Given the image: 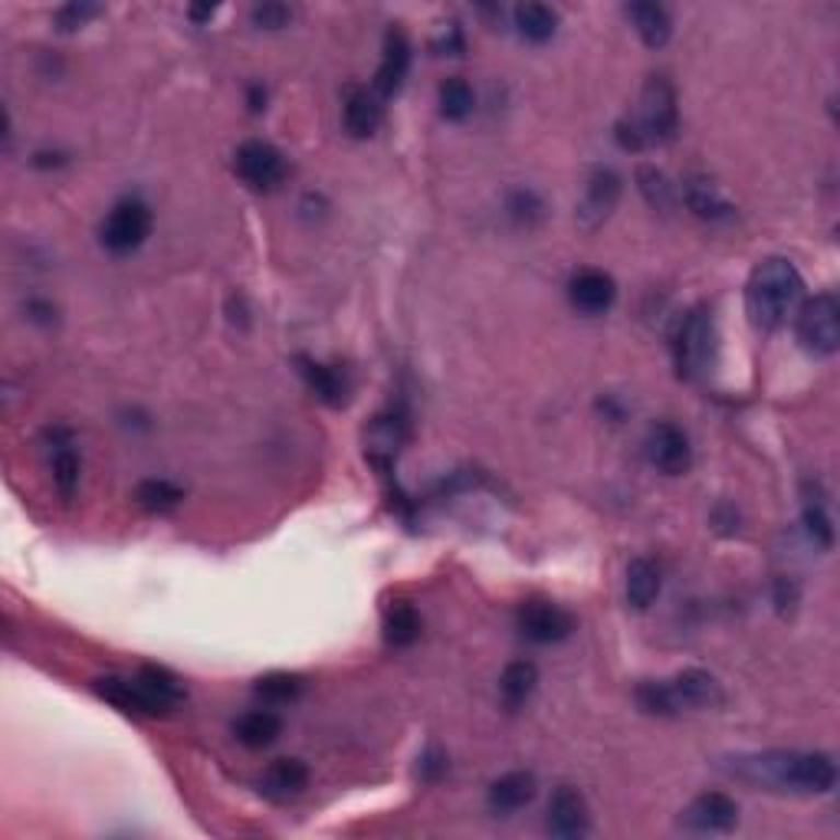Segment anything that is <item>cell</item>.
Wrapping results in <instances>:
<instances>
[{
	"mask_svg": "<svg viewBox=\"0 0 840 840\" xmlns=\"http://www.w3.org/2000/svg\"><path fill=\"white\" fill-rule=\"evenodd\" d=\"M513 214L519 217V220H532V217H539L542 214V204H539V197L536 194H529V191H519L516 197H513Z\"/></svg>",
	"mask_w": 840,
	"mask_h": 840,
	"instance_id": "38",
	"label": "cell"
},
{
	"mask_svg": "<svg viewBox=\"0 0 840 840\" xmlns=\"http://www.w3.org/2000/svg\"><path fill=\"white\" fill-rule=\"evenodd\" d=\"M637 184H641V194L651 200V207L670 210V207L677 204L674 184H670V177H667L664 171H657V168H641V171H637Z\"/></svg>",
	"mask_w": 840,
	"mask_h": 840,
	"instance_id": "34",
	"label": "cell"
},
{
	"mask_svg": "<svg viewBox=\"0 0 840 840\" xmlns=\"http://www.w3.org/2000/svg\"><path fill=\"white\" fill-rule=\"evenodd\" d=\"M802 296V273L785 256H766L746 286V309L756 329L775 332Z\"/></svg>",
	"mask_w": 840,
	"mask_h": 840,
	"instance_id": "2",
	"label": "cell"
},
{
	"mask_svg": "<svg viewBox=\"0 0 840 840\" xmlns=\"http://www.w3.org/2000/svg\"><path fill=\"white\" fill-rule=\"evenodd\" d=\"M664 687H667V700H670L674 716L680 710H716V706L726 703V693H723L720 680L706 670H683Z\"/></svg>",
	"mask_w": 840,
	"mask_h": 840,
	"instance_id": "8",
	"label": "cell"
},
{
	"mask_svg": "<svg viewBox=\"0 0 840 840\" xmlns=\"http://www.w3.org/2000/svg\"><path fill=\"white\" fill-rule=\"evenodd\" d=\"M516 624L532 644H559L575 631V618L552 601H529L519 608Z\"/></svg>",
	"mask_w": 840,
	"mask_h": 840,
	"instance_id": "9",
	"label": "cell"
},
{
	"mask_svg": "<svg viewBox=\"0 0 840 840\" xmlns=\"http://www.w3.org/2000/svg\"><path fill=\"white\" fill-rule=\"evenodd\" d=\"M381 118H384V105L375 95V89H348V95H345V128L355 138L375 135Z\"/></svg>",
	"mask_w": 840,
	"mask_h": 840,
	"instance_id": "19",
	"label": "cell"
},
{
	"mask_svg": "<svg viewBox=\"0 0 840 840\" xmlns=\"http://www.w3.org/2000/svg\"><path fill=\"white\" fill-rule=\"evenodd\" d=\"M536 792H539V785H536L532 772H509L490 785V808L496 815H513V812L532 805Z\"/></svg>",
	"mask_w": 840,
	"mask_h": 840,
	"instance_id": "18",
	"label": "cell"
},
{
	"mask_svg": "<svg viewBox=\"0 0 840 840\" xmlns=\"http://www.w3.org/2000/svg\"><path fill=\"white\" fill-rule=\"evenodd\" d=\"M404 421L401 417H394V414H388V417H375V424H371V430H368V453L378 460V463H384V460H391L394 453H398V447L404 444Z\"/></svg>",
	"mask_w": 840,
	"mask_h": 840,
	"instance_id": "28",
	"label": "cell"
},
{
	"mask_svg": "<svg viewBox=\"0 0 840 840\" xmlns=\"http://www.w3.org/2000/svg\"><path fill=\"white\" fill-rule=\"evenodd\" d=\"M250 102H253V112H260L263 102H266V92H260V85H253V89H250Z\"/></svg>",
	"mask_w": 840,
	"mask_h": 840,
	"instance_id": "41",
	"label": "cell"
},
{
	"mask_svg": "<svg viewBox=\"0 0 840 840\" xmlns=\"http://www.w3.org/2000/svg\"><path fill=\"white\" fill-rule=\"evenodd\" d=\"M181 499H184V493L168 480H145L138 486V503L148 513H171L174 506H181Z\"/></svg>",
	"mask_w": 840,
	"mask_h": 840,
	"instance_id": "33",
	"label": "cell"
},
{
	"mask_svg": "<svg viewBox=\"0 0 840 840\" xmlns=\"http://www.w3.org/2000/svg\"><path fill=\"white\" fill-rule=\"evenodd\" d=\"M720 769L752 789H766L775 795H828L838 782V766L828 752L769 749L729 756Z\"/></svg>",
	"mask_w": 840,
	"mask_h": 840,
	"instance_id": "1",
	"label": "cell"
},
{
	"mask_svg": "<svg viewBox=\"0 0 840 840\" xmlns=\"http://www.w3.org/2000/svg\"><path fill=\"white\" fill-rule=\"evenodd\" d=\"M46 457H49V473H53L59 496L72 499V493L79 486V457H76V447L66 430L46 434Z\"/></svg>",
	"mask_w": 840,
	"mask_h": 840,
	"instance_id": "16",
	"label": "cell"
},
{
	"mask_svg": "<svg viewBox=\"0 0 840 840\" xmlns=\"http://www.w3.org/2000/svg\"><path fill=\"white\" fill-rule=\"evenodd\" d=\"M660 595V568L651 559H634L628 565V601L637 611H647Z\"/></svg>",
	"mask_w": 840,
	"mask_h": 840,
	"instance_id": "25",
	"label": "cell"
},
{
	"mask_svg": "<svg viewBox=\"0 0 840 840\" xmlns=\"http://www.w3.org/2000/svg\"><path fill=\"white\" fill-rule=\"evenodd\" d=\"M713 348H716L713 315H706V309H693L680 322L674 338V358H677L680 378H697L700 371H706V365L713 361Z\"/></svg>",
	"mask_w": 840,
	"mask_h": 840,
	"instance_id": "6",
	"label": "cell"
},
{
	"mask_svg": "<svg viewBox=\"0 0 840 840\" xmlns=\"http://www.w3.org/2000/svg\"><path fill=\"white\" fill-rule=\"evenodd\" d=\"M628 16L651 49H660L674 33V20H670L667 7H660V3H631Z\"/></svg>",
	"mask_w": 840,
	"mask_h": 840,
	"instance_id": "22",
	"label": "cell"
},
{
	"mask_svg": "<svg viewBox=\"0 0 840 840\" xmlns=\"http://www.w3.org/2000/svg\"><path fill=\"white\" fill-rule=\"evenodd\" d=\"M306 785H309V769L299 759H276L260 779L263 795L273 802H289V798L302 795Z\"/></svg>",
	"mask_w": 840,
	"mask_h": 840,
	"instance_id": "17",
	"label": "cell"
},
{
	"mask_svg": "<svg viewBox=\"0 0 840 840\" xmlns=\"http://www.w3.org/2000/svg\"><path fill=\"white\" fill-rule=\"evenodd\" d=\"M421 637V618L411 605H394L384 618V641L391 647H411Z\"/></svg>",
	"mask_w": 840,
	"mask_h": 840,
	"instance_id": "30",
	"label": "cell"
},
{
	"mask_svg": "<svg viewBox=\"0 0 840 840\" xmlns=\"http://www.w3.org/2000/svg\"><path fill=\"white\" fill-rule=\"evenodd\" d=\"M444 769H447V762H444V759L430 749V752H427V759H424V772H427V779H437Z\"/></svg>",
	"mask_w": 840,
	"mask_h": 840,
	"instance_id": "39",
	"label": "cell"
},
{
	"mask_svg": "<svg viewBox=\"0 0 840 840\" xmlns=\"http://www.w3.org/2000/svg\"><path fill=\"white\" fill-rule=\"evenodd\" d=\"M151 207L141 200V197H122L102 220L99 227V237H102V246L115 256H125V253H135L148 233H151Z\"/></svg>",
	"mask_w": 840,
	"mask_h": 840,
	"instance_id": "4",
	"label": "cell"
},
{
	"mask_svg": "<svg viewBox=\"0 0 840 840\" xmlns=\"http://www.w3.org/2000/svg\"><path fill=\"white\" fill-rule=\"evenodd\" d=\"M634 125H637L644 145H667L677 138L680 105H677V89L664 72L647 79L644 95H641V118Z\"/></svg>",
	"mask_w": 840,
	"mask_h": 840,
	"instance_id": "3",
	"label": "cell"
},
{
	"mask_svg": "<svg viewBox=\"0 0 840 840\" xmlns=\"http://www.w3.org/2000/svg\"><path fill=\"white\" fill-rule=\"evenodd\" d=\"M233 733L246 749H266L283 736V720L269 710H253V713L237 720Z\"/></svg>",
	"mask_w": 840,
	"mask_h": 840,
	"instance_id": "23",
	"label": "cell"
},
{
	"mask_svg": "<svg viewBox=\"0 0 840 840\" xmlns=\"http://www.w3.org/2000/svg\"><path fill=\"white\" fill-rule=\"evenodd\" d=\"M687 204H690V210L697 214V217H703V220H713V223H720V220H733V204L710 184V181H690L687 184Z\"/></svg>",
	"mask_w": 840,
	"mask_h": 840,
	"instance_id": "26",
	"label": "cell"
},
{
	"mask_svg": "<svg viewBox=\"0 0 840 840\" xmlns=\"http://www.w3.org/2000/svg\"><path fill=\"white\" fill-rule=\"evenodd\" d=\"M437 99H440L444 118H450V122H463V118L473 112V89H470V82L460 79V76L447 79V82L440 85Z\"/></svg>",
	"mask_w": 840,
	"mask_h": 840,
	"instance_id": "31",
	"label": "cell"
},
{
	"mask_svg": "<svg viewBox=\"0 0 840 840\" xmlns=\"http://www.w3.org/2000/svg\"><path fill=\"white\" fill-rule=\"evenodd\" d=\"M95 693L102 700H108L112 706H118L122 713H135V716H158V706L151 703V697L145 693V687L138 680H122V677H105L95 683Z\"/></svg>",
	"mask_w": 840,
	"mask_h": 840,
	"instance_id": "20",
	"label": "cell"
},
{
	"mask_svg": "<svg viewBox=\"0 0 840 840\" xmlns=\"http://www.w3.org/2000/svg\"><path fill=\"white\" fill-rule=\"evenodd\" d=\"M250 16H253V23L263 26V30H279V26L289 23L292 10H289L286 3H256Z\"/></svg>",
	"mask_w": 840,
	"mask_h": 840,
	"instance_id": "37",
	"label": "cell"
},
{
	"mask_svg": "<svg viewBox=\"0 0 840 840\" xmlns=\"http://www.w3.org/2000/svg\"><path fill=\"white\" fill-rule=\"evenodd\" d=\"M805 526L812 532L815 542H821L825 549H831L835 542V526H831V516H828V506L821 496H805Z\"/></svg>",
	"mask_w": 840,
	"mask_h": 840,
	"instance_id": "35",
	"label": "cell"
},
{
	"mask_svg": "<svg viewBox=\"0 0 840 840\" xmlns=\"http://www.w3.org/2000/svg\"><path fill=\"white\" fill-rule=\"evenodd\" d=\"M135 680L145 687V693L151 697L158 713H168V710H174L184 700V683L171 670H164V667H141Z\"/></svg>",
	"mask_w": 840,
	"mask_h": 840,
	"instance_id": "24",
	"label": "cell"
},
{
	"mask_svg": "<svg viewBox=\"0 0 840 840\" xmlns=\"http://www.w3.org/2000/svg\"><path fill=\"white\" fill-rule=\"evenodd\" d=\"M549 831L555 838L575 840L585 838L591 831V815H588V802L578 795V789L562 785L552 802H549Z\"/></svg>",
	"mask_w": 840,
	"mask_h": 840,
	"instance_id": "14",
	"label": "cell"
},
{
	"mask_svg": "<svg viewBox=\"0 0 840 840\" xmlns=\"http://www.w3.org/2000/svg\"><path fill=\"white\" fill-rule=\"evenodd\" d=\"M95 13H99L95 3H66L62 10H56V26L69 33L76 26H85Z\"/></svg>",
	"mask_w": 840,
	"mask_h": 840,
	"instance_id": "36",
	"label": "cell"
},
{
	"mask_svg": "<svg viewBox=\"0 0 840 840\" xmlns=\"http://www.w3.org/2000/svg\"><path fill=\"white\" fill-rule=\"evenodd\" d=\"M299 693H302V677L296 674H266L256 680V697L273 706H286L299 700Z\"/></svg>",
	"mask_w": 840,
	"mask_h": 840,
	"instance_id": "32",
	"label": "cell"
},
{
	"mask_svg": "<svg viewBox=\"0 0 840 840\" xmlns=\"http://www.w3.org/2000/svg\"><path fill=\"white\" fill-rule=\"evenodd\" d=\"M299 365H302L306 384L312 388V394H315L319 401H325V404H332V407L345 401V384H342V378H338L329 365H319V361H309V358H299Z\"/></svg>",
	"mask_w": 840,
	"mask_h": 840,
	"instance_id": "29",
	"label": "cell"
},
{
	"mask_svg": "<svg viewBox=\"0 0 840 840\" xmlns=\"http://www.w3.org/2000/svg\"><path fill=\"white\" fill-rule=\"evenodd\" d=\"M568 299L578 312L585 315H601L614 306L618 299V286L605 269H582L572 283H568Z\"/></svg>",
	"mask_w": 840,
	"mask_h": 840,
	"instance_id": "15",
	"label": "cell"
},
{
	"mask_svg": "<svg viewBox=\"0 0 840 840\" xmlns=\"http://www.w3.org/2000/svg\"><path fill=\"white\" fill-rule=\"evenodd\" d=\"M516 26L526 39L545 43L559 30V13L545 3H522V7H516Z\"/></svg>",
	"mask_w": 840,
	"mask_h": 840,
	"instance_id": "27",
	"label": "cell"
},
{
	"mask_svg": "<svg viewBox=\"0 0 840 840\" xmlns=\"http://www.w3.org/2000/svg\"><path fill=\"white\" fill-rule=\"evenodd\" d=\"M618 200H621V177H618V171L598 168V171L591 174V181H588L585 200L578 204V223H582L585 230H598V227L611 217V210L618 207Z\"/></svg>",
	"mask_w": 840,
	"mask_h": 840,
	"instance_id": "12",
	"label": "cell"
},
{
	"mask_svg": "<svg viewBox=\"0 0 840 840\" xmlns=\"http://www.w3.org/2000/svg\"><path fill=\"white\" fill-rule=\"evenodd\" d=\"M798 342L805 352L828 358L835 355L840 345V306L831 292H821L815 299H808L798 312Z\"/></svg>",
	"mask_w": 840,
	"mask_h": 840,
	"instance_id": "5",
	"label": "cell"
},
{
	"mask_svg": "<svg viewBox=\"0 0 840 840\" xmlns=\"http://www.w3.org/2000/svg\"><path fill=\"white\" fill-rule=\"evenodd\" d=\"M690 831H703V835H726L739 825V805L723 795V792H706L700 795L680 818Z\"/></svg>",
	"mask_w": 840,
	"mask_h": 840,
	"instance_id": "11",
	"label": "cell"
},
{
	"mask_svg": "<svg viewBox=\"0 0 840 840\" xmlns=\"http://www.w3.org/2000/svg\"><path fill=\"white\" fill-rule=\"evenodd\" d=\"M647 457L660 473L680 476L693 463V447H690V437L677 424H654L647 434Z\"/></svg>",
	"mask_w": 840,
	"mask_h": 840,
	"instance_id": "10",
	"label": "cell"
},
{
	"mask_svg": "<svg viewBox=\"0 0 840 840\" xmlns=\"http://www.w3.org/2000/svg\"><path fill=\"white\" fill-rule=\"evenodd\" d=\"M214 13H217V7H191V20H197V23L210 20Z\"/></svg>",
	"mask_w": 840,
	"mask_h": 840,
	"instance_id": "40",
	"label": "cell"
},
{
	"mask_svg": "<svg viewBox=\"0 0 840 840\" xmlns=\"http://www.w3.org/2000/svg\"><path fill=\"white\" fill-rule=\"evenodd\" d=\"M536 687H539V670L532 660H516L499 677V697H503L506 710H522L532 700Z\"/></svg>",
	"mask_w": 840,
	"mask_h": 840,
	"instance_id": "21",
	"label": "cell"
},
{
	"mask_svg": "<svg viewBox=\"0 0 840 840\" xmlns=\"http://www.w3.org/2000/svg\"><path fill=\"white\" fill-rule=\"evenodd\" d=\"M233 168L237 174L253 187V191H273L283 184L286 177V158L276 145L263 141V138H250L237 148L233 154Z\"/></svg>",
	"mask_w": 840,
	"mask_h": 840,
	"instance_id": "7",
	"label": "cell"
},
{
	"mask_svg": "<svg viewBox=\"0 0 840 840\" xmlns=\"http://www.w3.org/2000/svg\"><path fill=\"white\" fill-rule=\"evenodd\" d=\"M411 72V39L404 30H388L384 36V56H381V66H378V76H375V95L378 99H391L401 92L404 79Z\"/></svg>",
	"mask_w": 840,
	"mask_h": 840,
	"instance_id": "13",
	"label": "cell"
}]
</instances>
